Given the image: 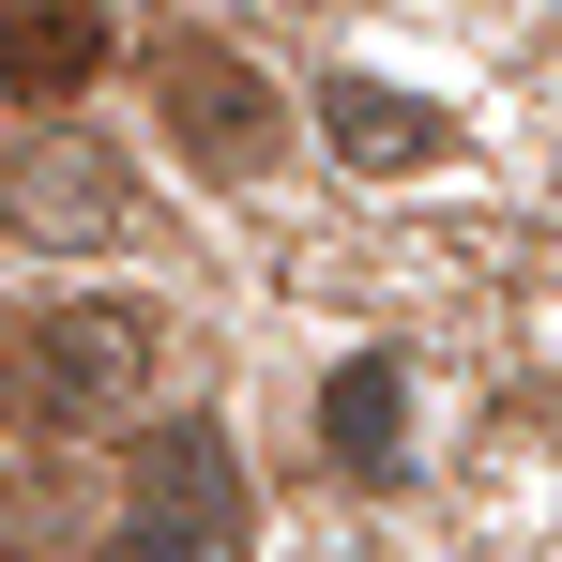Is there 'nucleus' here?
<instances>
[{
	"label": "nucleus",
	"mask_w": 562,
	"mask_h": 562,
	"mask_svg": "<svg viewBox=\"0 0 562 562\" xmlns=\"http://www.w3.org/2000/svg\"><path fill=\"white\" fill-rule=\"evenodd\" d=\"M153 380V319L137 304H61L46 335H0V395L46 411V426H122Z\"/></svg>",
	"instance_id": "obj_1"
},
{
	"label": "nucleus",
	"mask_w": 562,
	"mask_h": 562,
	"mask_svg": "<svg viewBox=\"0 0 562 562\" xmlns=\"http://www.w3.org/2000/svg\"><path fill=\"white\" fill-rule=\"evenodd\" d=\"M106 562H244V486H228V441H213V426H168V441H153Z\"/></svg>",
	"instance_id": "obj_2"
},
{
	"label": "nucleus",
	"mask_w": 562,
	"mask_h": 562,
	"mask_svg": "<svg viewBox=\"0 0 562 562\" xmlns=\"http://www.w3.org/2000/svg\"><path fill=\"white\" fill-rule=\"evenodd\" d=\"M319 122H335V153H350V168H441V106H411V92L335 77V92H319Z\"/></svg>",
	"instance_id": "obj_6"
},
{
	"label": "nucleus",
	"mask_w": 562,
	"mask_h": 562,
	"mask_svg": "<svg viewBox=\"0 0 562 562\" xmlns=\"http://www.w3.org/2000/svg\"><path fill=\"white\" fill-rule=\"evenodd\" d=\"M106 77V15L92 0H0V92L15 106H77Z\"/></svg>",
	"instance_id": "obj_5"
},
{
	"label": "nucleus",
	"mask_w": 562,
	"mask_h": 562,
	"mask_svg": "<svg viewBox=\"0 0 562 562\" xmlns=\"http://www.w3.org/2000/svg\"><path fill=\"white\" fill-rule=\"evenodd\" d=\"M395 426H411L395 366H335V395H319V441H335L350 471H380V457H395Z\"/></svg>",
	"instance_id": "obj_7"
},
{
	"label": "nucleus",
	"mask_w": 562,
	"mask_h": 562,
	"mask_svg": "<svg viewBox=\"0 0 562 562\" xmlns=\"http://www.w3.org/2000/svg\"><path fill=\"white\" fill-rule=\"evenodd\" d=\"M0 228H31V244H122L137 228V183L77 153V137H15L0 153Z\"/></svg>",
	"instance_id": "obj_3"
},
{
	"label": "nucleus",
	"mask_w": 562,
	"mask_h": 562,
	"mask_svg": "<svg viewBox=\"0 0 562 562\" xmlns=\"http://www.w3.org/2000/svg\"><path fill=\"white\" fill-rule=\"evenodd\" d=\"M168 122H183V153L198 168H228V183H259L274 168V92L244 77V61H213V46H168Z\"/></svg>",
	"instance_id": "obj_4"
}]
</instances>
